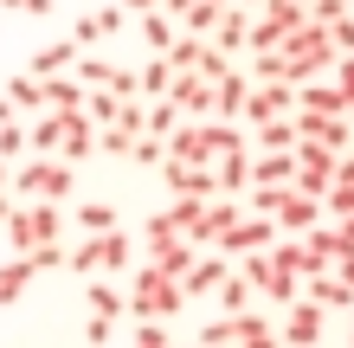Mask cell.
Returning a JSON list of instances; mask_svg holds the SVG:
<instances>
[{"mask_svg": "<svg viewBox=\"0 0 354 348\" xmlns=\"http://www.w3.org/2000/svg\"><path fill=\"white\" fill-rule=\"evenodd\" d=\"M180 310H187L180 277L155 271V264H136V277H129V316L136 322H174Z\"/></svg>", "mask_w": 354, "mask_h": 348, "instance_id": "cell-1", "label": "cell"}, {"mask_svg": "<svg viewBox=\"0 0 354 348\" xmlns=\"http://www.w3.org/2000/svg\"><path fill=\"white\" fill-rule=\"evenodd\" d=\"M71 271L77 277H122V271H136V239L129 232H84L71 245Z\"/></svg>", "mask_w": 354, "mask_h": 348, "instance_id": "cell-2", "label": "cell"}, {"mask_svg": "<svg viewBox=\"0 0 354 348\" xmlns=\"http://www.w3.org/2000/svg\"><path fill=\"white\" fill-rule=\"evenodd\" d=\"M335 39H328V26H316V19H303L297 33L283 39V71H290V84H309V77H328L335 71Z\"/></svg>", "mask_w": 354, "mask_h": 348, "instance_id": "cell-3", "label": "cell"}, {"mask_svg": "<svg viewBox=\"0 0 354 348\" xmlns=\"http://www.w3.org/2000/svg\"><path fill=\"white\" fill-rule=\"evenodd\" d=\"M71 187H77V168H71L65 155H26L13 168V194L19 200H58V207H65Z\"/></svg>", "mask_w": 354, "mask_h": 348, "instance_id": "cell-4", "label": "cell"}, {"mask_svg": "<svg viewBox=\"0 0 354 348\" xmlns=\"http://www.w3.org/2000/svg\"><path fill=\"white\" fill-rule=\"evenodd\" d=\"M0 232H7L13 252H32V245H46V239H65V207H58V200H26V207H13V219Z\"/></svg>", "mask_w": 354, "mask_h": 348, "instance_id": "cell-5", "label": "cell"}, {"mask_svg": "<svg viewBox=\"0 0 354 348\" xmlns=\"http://www.w3.org/2000/svg\"><path fill=\"white\" fill-rule=\"evenodd\" d=\"M239 271L252 277V291H264L270 303H277V310L303 297V271H290V264H277V252H245V258H239Z\"/></svg>", "mask_w": 354, "mask_h": 348, "instance_id": "cell-6", "label": "cell"}, {"mask_svg": "<svg viewBox=\"0 0 354 348\" xmlns=\"http://www.w3.org/2000/svg\"><path fill=\"white\" fill-rule=\"evenodd\" d=\"M283 348H322V336H328V310L322 303H309V297H297V303H283Z\"/></svg>", "mask_w": 354, "mask_h": 348, "instance_id": "cell-7", "label": "cell"}, {"mask_svg": "<svg viewBox=\"0 0 354 348\" xmlns=\"http://www.w3.org/2000/svg\"><path fill=\"white\" fill-rule=\"evenodd\" d=\"M277 239H283V232H277V219H270V213H252V207H245V219H239V226H232V232L219 239V252H225V258H245V252H270Z\"/></svg>", "mask_w": 354, "mask_h": 348, "instance_id": "cell-8", "label": "cell"}, {"mask_svg": "<svg viewBox=\"0 0 354 348\" xmlns=\"http://www.w3.org/2000/svg\"><path fill=\"white\" fill-rule=\"evenodd\" d=\"M239 219H245V200H232V194H213V200H206V207H200V226H194V245H200V252H213V245H219L225 232H232Z\"/></svg>", "mask_w": 354, "mask_h": 348, "instance_id": "cell-9", "label": "cell"}, {"mask_svg": "<svg viewBox=\"0 0 354 348\" xmlns=\"http://www.w3.org/2000/svg\"><path fill=\"white\" fill-rule=\"evenodd\" d=\"M270 116H297V84H283V77H270V84H252L245 97V122H270Z\"/></svg>", "mask_w": 354, "mask_h": 348, "instance_id": "cell-10", "label": "cell"}, {"mask_svg": "<svg viewBox=\"0 0 354 348\" xmlns=\"http://www.w3.org/2000/svg\"><path fill=\"white\" fill-rule=\"evenodd\" d=\"M168 155L174 161H194V168H219L213 142H206V116H180V129L168 136Z\"/></svg>", "mask_w": 354, "mask_h": 348, "instance_id": "cell-11", "label": "cell"}, {"mask_svg": "<svg viewBox=\"0 0 354 348\" xmlns=\"http://www.w3.org/2000/svg\"><path fill=\"white\" fill-rule=\"evenodd\" d=\"M168 104H174L180 116H213V77H200V71H174Z\"/></svg>", "mask_w": 354, "mask_h": 348, "instance_id": "cell-12", "label": "cell"}, {"mask_svg": "<svg viewBox=\"0 0 354 348\" xmlns=\"http://www.w3.org/2000/svg\"><path fill=\"white\" fill-rule=\"evenodd\" d=\"M303 252H309V271H303V277H316V271H328L342 252H354V245H348L342 226H328V219H322V226H309V232H303Z\"/></svg>", "mask_w": 354, "mask_h": 348, "instance_id": "cell-13", "label": "cell"}, {"mask_svg": "<svg viewBox=\"0 0 354 348\" xmlns=\"http://www.w3.org/2000/svg\"><path fill=\"white\" fill-rule=\"evenodd\" d=\"M225 277H232V258H225V252H219V258H213V252H200V258H194V271L180 277V291H187V303H200V297H213Z\"/></svg>", "mask_w": 354, "mask_h": 348, "instance_id": "cell-14", "label": "cell"}, {"mask_svg": "<svg viewBox=\"0 0 354 348\" xmlns=\"http://www.w3.org/2000/svg\"><path fill=\"white\" fill-rule=\"evenodd\" d=\"M252 19H258V13L232 0V7L219 13V26H213V46H219L225 58H232V52H252Z\"/></svg>", "mask_w": 354, "mask_h": 348, "instance_id": "cell-15", "label": "cell"}, {"mask_svg": "<svg viewBox=\"0 0 354 348\" xmlns=\"http://www.w3.org/2000/svg\"><path fill=\"white\" fill-rule=\"evenodd\" d=\"M194 258H200L194 239H155L149 252H142V264H155V271H168V277H187V271H194Z\"/></svg>", "mask_w": 354, "mask_h": 348, "instance_id": "cell-16", "label": "cell"}, {"mask_svg": "<svg viewBox=\"0 0 354 348\" xmlns=\"http://www.w3.org/2000/svg\"><path fill=\"white\" fill-rule=\"evenodd\" d=\"M52 116H58V110H52ZM58 155H65L71 168H77L84 155H97V122H91L84 110H71V116H65V129H58Z\"/></svg>", "mask_w": 354, "mask_h": 348, "instance_id": "cell-17", "label": "cell"}, {"mask_svg": "<svg viewBox=\"0 0 354 348\" xmlns=\"http://www.w3.org/2000/svg\"><path fill=\"white\" fill-rule=\"evenodd\" d=\"M297 181V149H258L252 155V187H290Z\"/></svg>", "mask_w": 354, "mask_h": 348, "instance_id": "cell-18", "label": "cell"}, {"mask_svg": "<svg viewBox=\"0 0 354 348\" xmlns=\"http://www.w3.org/2000/svg\"><path fill=\"white\" fill-rule=\"evenodd\" d=\"M297 110H316V116H348L354 104L342 97L335 77H309V84H297Z\"/></svg>", "mask_w": 354, "mask_h": 348, "instance_id": "cell-19", "label": "cell"}, {"mask_svg": "<svg viewBox=\"0 0 354 348\" xmlns=\"http://www.w3.org/2000/svg\"><path fill=\"white\" fill-rule=\"evenodd\" d=\"M245 97H252V71L232 65V71L213 84V116H219V122H239V116H245Z\"/></svg>", "mask_w": 354, "mask_h": 348, "instance_id": "cell-20", "label": "cell"}, {"mask_svg": "<svg viewBox=\"0 0 354 348\" xmlns=\"http://www.w3.org/2000/svg\"><path fill=\"white\" fill-rule=\"evenodd\" d=\"M77 58H84V46H77V39H52V46H39L32 52V77H58V71H71L77 65Z\"/></svg>", "mask_w": 354, "mask_h": 348, "instance_id": "cell-21", "label": "cell"}, {"mask_svg": "<svg viewBox=\"0 0 354 348\" xmlns=\"http://www.w3.org/2000/svg\"><path fill=\"white\" fill-rule=\"evenodd\" d=\"M303 297H309V303H322V310H354V284H342L335 271L303 277Z\"/></svg>", "mask_w": 354, "mask_h": 348, "instance_id": "cell-22", "label": "cell"}, {"mask_svg": "<svg viewBox=\"0 0 354 348\" xmlns=\"http://www.w3.org/2000/svg\"><path fill=\"white\" fill-rule=\"evenodd\" d=\"M46 84V110H58V116H71V110H84V84H77V71H58V77H39Z\"/></svg>", "mask_w": 354, "mask_h": 348, "instance_id": "cell-23", "label": "cell"}, {"mask_svg": "<svg viewBox=\"0 0 354 348\" xmlns=\"http://www.w3.org/2000/svg\"><path fill=\"white\" fill-rule=\"evenodd\" d=\"M84 303H91V316H122V310H129V291H122V284L116 277H91V291H84Z\"/></svg>", "mask_w": 354, "mask_h": 348, "instance_id": "cell-24", "label": "cell"}, {"mask_svg": "<svg viewBox=\"0 0 354 348\" xmlns=\"http://www.w3.org/2000/svg\"><path fill=\"white\" fill-rule=\"evenodd\" d=\"M32 277H39V271H32V258H26V252H13L7 264H0V310L26 297V284H32Z\"/></svg>", "mask_w": 354, "mask_h": 348, "instance_id": "cell-25", "label": "cell"}, {"mask_svg": "<svg viewBox=\"0 0 354 348\" xmlns=\"http://www.w3.org/2000/svg\"><path fill=\"white\" fill-rule=\"evenodd\" d=\"M219 194H232V200H245V194H252V149L219 155Z\"/></svg>", "mask_w": 354, "mask_h": 348, "instance_id": "cell-26", "label": "cell"}, {"mask_svg": "<svg viewBox=\"0 0 354 348\" xmlns=\"http://www.w3.org/2000/svg\"><path fill=\"white\" fill-rule=\"evenodd\" d=\"M297 116H270V122H258V129H252V155L258 149H297Z\"/></svg>", "mask_w": 354, "mask_h": 348, "instance_id": "cell-27", "label": "cell"}, {"mask_svg": "<svg viewBox=\"0 0 354 348\" xmlns=\"http://www.w3.org/2000/svg\"><path fill=\"white\" fill-rule=\"evenodd\" d=\"M206 142H213V161H219V155H239V149H252V136H245L239 122H219V116H206Z\"/></svg>", "mask_w": 354, "mask_h": 348, "instance_id": "cell-28", "label": "cell"}, {"mask_svg": "<svg viewBox=\"0 0 354 348\" xmlns=\"http://www.w3.org/2000/svg\"><path fill=\"white\" fill-rule=\"evenodd\" d=\"M252 297H258V291H252V277H245V271H232V277H225L219 291H213V303H219L225 316H239V310H252Z\"/></svg>", "mask_w": 354, "mask_h": 348, "instance_id": "cell-29", "label": "cell"}, {"mask_svg": "<svg viewBox=\"0 0 354 348\" xmlns=\"http://www.w3.org/2000/svg\"><path fill=\"white\" fill-rule=\"evenodd\" d=\"M206 46H213V39H200V33H180L174 46L161 52V58H168L174 71H200V58H206Z\"/></svg>", "mask_w": 354, "mask_h": 348, "instance_id": "cell-30", "label": "cell"}, {"mask_svg": "<svg viewBox=\"0 0 354 348\" xmlns=\"http://www.w3.org/2000/svg\"><path fill=\"white\" fill-rule=\"evenodd\" d=\"M7 104L13 110H46V84L32 71H19V77H7Z\"/></svg>", "mask_w": 354, "mask_h": 348, "instance_id": "cell-31", "label": "cell"}, {"mask_svg": "<svg viewBox=\"0 0 354 348\" xmlns=\"http://www.w3.org/2000/svg\"><path fill=\"white\" fill-rule=\"evenodd\" d=\"M136 77H142V97L155 104V97H168V84H174V65H168V58L155 52V58H149V65H142Z\"/></svg>", "mask_w": 354, "mask_h": 348, "instance_id": "cell-32", "label": "cell"}, {"mask_svg": "<svg viewBox=\"0 0 354 348\" xmlns=\"http://www.w3.org/2000/svg\"><path fill=\"white\" fill-rule=\"evenodd\" d=\"M71 219L84 232H116V207H110V200H84V207H71Z\"/></svg>", "mask_w": 354, "mask_h": 348, "instance_id": "cell-33", "label": "cell"}, {"mask_svg": "<svg viewBox=\"0 0 354 348\" xmlns=\"http://www.w3.org/2000/svg\"><path fill=\"white\" fill-rule=\"evenodd\" d=\"M32 271H71V245L65 239H46V245H32Z\"/></svg>", "mask_w": 354, "mask_h": 348, "instance_id": "cell-34", "label": "cell"}, {"mask_svg": "<svg viewBox=\"0 0 354 348\" xmlns=\"http://www.w3.org/2000/svg\"><path fill=\"white\" fill-rule=\"evenodd\" d=\"M142 39H149V52H168V46H174L180 33H174V19H168V13L155 7V13H142Z\"/></svg>", "mask_w": 354, "mask_h": 348, "instance_id": "cell-35", "label": "cell"}, {"mask_svg": "<svg viewBox=\"0 0 354 348\" xmlns=\"http://www.w3.org/2000/svg\"><path fill=\"white\" fill-rule=\"evenodd\" d=\"M97 155L129 161V155H136V136H129V129H116V122H103V129H97Z\"/></svg>", "mask_w": 354, "mask_h": 348, "instance_id": "cell-36", "label": "cell"}, {"mask_svg": "<svg viewBox=\"0 0 354 348\" xmlns=\"http://www.w3.org/2000/svg\"><path fill=\"white\" fill-rule=\"evenodd\" d=\"M200 348H239V316H213L200 329Z\"/></svg>", "mask_w": 354, "mask_h": 348, "instance_id": "cell-37", "label": "cell"}, {"mask_svg": "<svg viewBox=\"0 0 354 348\" xmlns=\"http://www.w3.org/2000/svg\"><path fill=\"white\" fill-rule=\"evenodd\" d=\"M58 129H65V116L46 110V116L32 122V155H58Z\"/></svg>", "mask_w": 354, "mask_h": 348, "instance_id": "cell-38", "label": "cell"}, {"mask_svg": "<svg viewBox=\"0 0 354 348\" xmlns=\"http://www.w3.org/2000/svg\"><path fill=\"white\" fill-rule=\"evenodd\" d=\"M180 129V110L168 104V97H155V104H149V136H161V142H168Z\"/></svg>", "mask_w": 354, "mask_h": 348, "instance_id": "cell-39", "label": "cell"}, {"mask_svg": "<svg viewBox=\"0 0 354 348\" xmlns=\"http://www.w3.org/2000/svg\"><path fill=\"white\" fill-rule=\"evenodd\" d=\"M322 213L328 219H354V181H335V187L322 194Z\"/></svg>", "mask_w": 354, "mask_h": 348, "instance_id": "cell-40", "label": "cell"}, {"mask_svg": "<svg viewBox=\"0 0 354 348\" xmlns=\"http://www.w3.org/2000/svg\"><path fill=\"white\" fill-rule=\"evenodd\" d=\"M116 110H122L116 91H91V97H84V116L97 122V129H103V122H116Z\"/></svg>", "mask_w": 354, "mask_h": 348, "instance_id": "cell-41", "label": "cell"}, {"mask_svg": "<svg viewBox=\"0 0 354 348\" xmlns=\"http://www.w3.org/2000/svg\"><path fill=\"white\" fill-rule=\"evenodd\" d=\"M13 155H32V129H19V122H0V161Z\"/></svg>", "mask_w": 354, "mask_h": 348, "instance_id": "cell-42", "label": "cell"}, {"mask_svg": "<svg viewBox=\"0 0 354 348\" xmlns=\"http://www.w3.org/2000/svg\"><path fill=\"white\" fill-rule=\"evenodd\" d=\"M136 168H161V161H168V142H161V136H136Z\"/></svg>", "mask_w": 354, "mask_h": 348, "instance_id": "cell-43", "label": "cell"}, {"mask_svg": "<svg viewBox=\"0 0 354 348\" xmlns=\"http://www.w3.org/2000/svg\"><path fill=\"white\" fill-rule=\"evenodd\" d=\"M219 13H225V7H219V0H200V7H194V13H187V19H180V26L206 39V33H213V26H219Z\"/></svg>", "mask_w": 354, "mask_h": 348, "instance_id": "cell-44", "label": "cell"}, {"mask_svg": "<svg viewBox=\"0 0 354 348\" xmlns=\"http://www.w3.org/2000/svg\"><path fill=\"white\" fill-rule=\"evenodd\" d=\"M129 348H174V342H168V322H136Z\"/></svg>", "mask_w": 354, "mask_h": 348, "instance_id": "cell-45", "label": "cell"}, {"mask_svg": "<svg viewBox=\"0 0 354 348\" xmlns=\"http://www.w3.org/2000/svg\"><path fill=\"white\" fill-rule=\"evenodd\" d=\"M354 7L348 0H309V19H316V26H335V19H348Z\"/></svg>", "mask_w": 354, "mask_h": 348, "instance_id": "cell-46", "label": "cell"}, {"mask_svg": "<svg viewBox=\"0 0 354 348\" xmlns=\"http://www.w3.org/2000/svg\"><path fill=\"white\" fill-rule=\"evenodd\" d=\"M71 39H77V46H84V52H91V46H103V39H110V33H103V19H97V13H84V19H77V26H71Z\"/></svg>", "mask_w": 354, "mask_h": 348, "instance_id": "cell-47", "label": "cell"}, {"mask_svg": "<svg viewBox=\"0 0 354 348\" xmlns=\"http://www.w3.org/2000/svg\"><path fill=\"white\" fill-rule=\"evenodd\" d=\"M110 336H116L110 316H91V322H84V342H91V348H110Z\"/></svg>", "mask_w": 354, "mask_h": 348, "instance_id": "cell-48", "label": "cell"}, {"mask_svg": "<svg viewBox=\"0 0 354 348\" xmlns=\"http://www.w3.org/2000/svg\"><path fill=\"white\" fill-rule=\"evenodd\" d=\"M328 77H335V84H342V97L354 104V52H342V58H335V71H328Z\"/></svg>", "mask_w": 354, "mask_h": 348, "instance_id": "cell-49", "label": "cell"}, {"mask_svg": "<svg viewBox=\"0 0 354 348\" xmlns=\"http://www.w3.org/2000/svg\"><path fill=\"white\" fill-rule=\"evenodd\" d=\"M328 39H335V52H354V13L335 19V26H328Z\"/></svg>", "mask_w": 354, "mask_h": 348, "instance_id": "cell-50", "label": "cell"}, {"mask_svg": "<svg viewBox=\"0 0 354 348\" xmlns=\"http://www.w3.org/2000/svg\"><path fill=\"white\" fill-rule=\"evenodd\" d=\"M0 7H7V13H32V19H46V13H52V0H0Z\"/></svg>", "mask_w": 354, "mask_h": 348, "instance_id": "cell-51", "label": "cell"}, {"mask_svg": "<svg viewBox=\"0 0 354 348\" xmlns=\"http://www.w3.org/2000/svg\"><path fill=\"white\" fill-rule=\"evenodd\" d=\"M194 7H200V0H161V13H168V19H187Z\"/></svg>", "mask_w": 354, "mask_h": 348, "instance_id": "cell-52", "label": "cell"}, {"mask_svg": "<svg viewBox=\"0 0 354 348\" xmlns=\"http://www.w3.org/2000/svg\"><path fill=\"white\" fill-rule=\"evenodd\" d=\"M116 7H129V13H155L161 0H116Z\"/></svg>", "mask_w": 354, "mask_h": 348, "instance_id": "cell-53", "label": "cell"}, {"mask_svg": "<svg viewBox=\"0 0 354 348\" xmlns=\"http://www.w3.org/2000/svg\"><path fill=\"white\" fill-rule=\"evenodd\" d=\"M239 348H283V336H258V342H239Z\"/></svg>", "mask_w": 354, "mask_h": 348, "instance_id": "cell-54", "label": "cell"}, {"mask_svg": "<svg viewBox=\"0 0 354 348\" xmlns=\"http://www.w3.org/2000/svg\"><path fill=\"white\" fill-rule=\"evenodd\" d=\"M7 219H13V194L0 187V226H7Z\"/></svg>", "mask_w": 354, "mask_h": 348, "instance_id": "cell-55", "label": "cell"}, {"mask_svg": "<svg viewBox=\"0 0 354 348\" xmlns=\"http://www.w3.org/2000/svg\"><path fill=\"white\" fill-rule=\"evenodd\" d=\"M13 116H19V110L7 104V91H0V122H13Z\"/></svg>", "mask_w": 354, "mask_h": 348, "instance_id": "cell-56", "label": "cell"}, {"mask_svg": "<svg viewBox=\"0 0 354 348\" xmlns=\"http://www.w3.org/2000/svg\"><path fill=\"white\" fill-rule=\"evenodd\" d=\"M348 342H354V310H348Z\"/></svg>", "mask_w": 354, "mask_h": 348, "instance_id": "cell-57", "label": "cell"}, {"mask_svg": "<svg viewBox=\"0 0 354 348\" xmlns=\"http://www.w3.org/2000/svg\"><path fill=\"white\" fill-rule=\"evenodd\" d=\"M239 7H264V0H239Z\"/></svg>", "mask_w": 354, "mask_h": 348, "instance_id": "cell-58", "label": "cell"}, {"mask_svg": "<svg viewBox=\"0 0 354 348\" xmlns=\"http://www.w3.org/2000/svg\"><path fill=\"white\" fill-rule=\"evenodd\" d=\"M174 348H200V342H174Z\"/></svg>", "mask_w": 354, "mask_h": 348, "instance_id": "cell-59", "label": "cell"}, {"mask_svg": "<svg viewBox=\"0 0 354 348\" xmlns=\"http://www.w3.org/2000/svg\"><path fill=\"white\" fill-rule=\"evenodd\" d=\"M219 7H232V0H219Z\"/></svg>", "mask_w": 354, "mask_h": 348, "instance_id": "cell-60", "label": "cell"}, {"mask_svg": "<svg viewBox=\"0 0 354 348\" xmlns=\"http://www.w3.org/2000/svg\"><path fill=\"white\" fill-rule=\"evenodd\" d=\"M348 122H354V110H348Z\"/></svg>", "mask_w": 354, "mask_h": 348, "instance_id": "cell-61", "label": "cell"}, {"mask_svg": "<svg viewBox=\"0 0 354 348\" xmlns=\"http://www.w3.org/2000/svg\"><path fill=\"white\" fill-rule=\"evenodd\" d=\"M303 7H309V0H303Z\"/></svg>", "mask_w": 354, "mask_h": 348, "instance_id": "cell-62", "label": "cell"}, {"mask_svg": "<svg viewBox=\"0 0 354 348\" xmlns=\"http://www.w3.org/2000/svg\"><path fill=\"white\" fill-rule=\"evenodd\" d=\"M348 7H354V0H348Z\"/></svg>", "mask_w": 354, "mask_h": 348, "instance_id": "cell-63", "label": "cell"}]
</instances>
